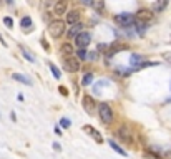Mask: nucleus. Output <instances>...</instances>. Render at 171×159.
<instances>
[{
	"mask_svg": "<svg viewBox=\"0 0 171 159\" xmlns=\"http://www.w3.org/2000/svg\"><path fill=\"white\" fill-rule=\"evenodd\" d=\"M98 114H100V119L103 124H111L113 123V109L108 103H101L98 104Z\"/></svg>",
	"mask_w": 171,
	"mask_h": 159,
	"instance_id": "f257e3e1",
	"label": "nucleus"
},
{
	"mask_svg": "<svg viewBox=\"0 0 171 159\" xmlns=\"http://www.w3.org/2000/svg\"><path fill=\"white\" fill-rule=\"evenodd\" d=\"M60 126H62V128H70V126H72V121H70L68 118H62V119H60Z\"/></svg>",
	"mask_w": 171,
	"mask_h": 159,
	"instance_id": "393cba45",
	"label": "nucleus"
},
{
	"mask_svg": "<svg viewBox=\"0 0 171 159\" xmlns=\"http://www.w3.org/2000/svg\"><path fill=\"white\" fill-rule=\"evenodd\" d=\"M20 25L25 28V30H28V27L32 28V18L30 17H23L22 20H20Z\"/></svg>",
	"mask_w": 171,
	"mask_h": 159,
	"instance_id": "4be33fe9",
	"label": "nucleus"
},
{
	"mask_svg": "<svg viewBox=\"0 0 171 159\" xmlns=\"http://www.w3.org/2000/svg\"><path fill=\"white\" fill-rule=\"evenodd\" d=\"M115 22L123 28H130L136 23V17L131 13H118V15H115Z\"/></svg>",
	"mask_w": 171,
	"mask_h": 159,
	"instance_id": "20e7f679",
	"label": "nucleus"
},
{
	"mask_svg": "<svg viewBox=\"0 0 171 159\" xmlns=\"http://www.w3.org/2000/svg\"><path fill=\"white\" fill-rule=\"evenodd\" d=\"M22 53H23V56H25V58H27L28 61H32V63H33V61H35V56H33L30 51H27L25 48H22Z\"/></svg>",
	"mask_w": 171,
	"mask_h": 159,
	"instance_id": "b1692460",
	"label": "nucleus"
},
{
	"mask_svg": "<svg viewBox=\"0 0 171 159\" xmlns=\"http://www.w3.org/2000/svg\"><path fill=\"white\" fill-rule=\"evenodd\" d=\"M130 63L136 68L138 65H141V56H140V55H136V53H133V55H131V58H130Z\"/></svg>",
	"mask_w": 171,
	"mask_h": 159,
	"instance_id": "412c9836",
	"label": "nucleus"
},
{
	"mask_svg": "<svg viewBox=\"0 0 171 159\" xmlns=\"http://www.w3.org/2000/svg\"><path fill=\"white\" fill-rule=\"evenodd\" d=\"M83 131H85V133H88L90 136L93 138V139H95V141L98 143V144H101V143H103V136H101L98 129H95L93 126H91V124H85V126H83Z\"/></svg>",
	"mask_w": 171,
	"mask_h": 159,
	"instance_id": "9d476101",
	"label": "nucleus"
},
{
	"mask_svg": "<svg viewBox=\"0 0 171 159\" xmlns=\"http://www.w3.org/2000/svg\"><path fill=\"white\" fill-rule=\"evenodd\" d=\"M81 106H83V109H85L88 114H93L96 111V101L93 99V96H90V95H83Z\"/></svg>",
	"mask_w": 171,
	"mask_h": 159,
	"instance_id": "423d86ee",
	"label": "nucleus"
},
{
	"mask_svg": "<svg viewBox=\"0 0 171 159\" xmlns=\"http://www.w3.org/2000/svg\"><path fill=\"white\" fill-rule=\"evenodd\" d=\"M60 91H62V95H63V96H68V90L65 88V86H60Z\"/></svg>",
	"mask_w": 171,
	"mask_h": 159,
	"instance_id": "c85d7f7f",
	"label": "nucleus"
},
{
	"mask_svg": "<svg viewBox=\"0 0 171 159\" xmlns=\"http://www.w3.org/2000/svg\"><path fill=\"white\" fill-rule=\"evenodd\" d=\"M153 12L148 10V8H141V10L136 12V20H141V22H145V23H148L153 20Z\"/></svg>",
	"mask_w": 171,
	"mask_h": 159,
	"instance_id": "9b49d317",
	"label": "nucleus"
},
{
	"mask_svg": "<svg viewBox=\"0 0 171 159\" xmlns=\"http://www.w3.org/2000/svg\"><path fill=\"white\" fill-rule=\"evenodd\" d=\"M166 5H168V0H158V2L153 5V10L155 12H161V10H164Z\"/></svg>",
	"mask_w": 171,
	"mask_h": 159,
	"instance_id": "a211bd4d",
	"label": "nucleus"
},
{
	"mask_svg": "<svg viewBox=\"0 0 171 159\" xmlns=\"http://www.w3.org/2000/svg\"><path fill=\"white\" fill-rule=\"evenodd\" d=\"M10 118H12V121H17V119H15V113H13V111L10 113Z\"/></svg>",
	"mask_w": 171,
	"mask_h": 159,
	"instance_id": "f704fd0d",
	"label": "nucleus"
},
{
	"mask_svg": "<svg viewBox=\"0 0 171 159\" xmlns=\"http://www.w3.org/2000/svg\"><path fill=\"white\" fill-rule=\"evenodd\" d=\"M63 70L68 73H76L80 70V58L73 56H63Z\"/></svg>",
	"mask_w": 171,
	"mask_h": 159,
	"instance_id": "7ed1b4c3",
	"label": "nucleus"
},
{
	"mask_svg": "<svg viewBox=\"0 0 171 159\" xmlns=\"http://www.w3.org/2000/svg\"><path fill=\"white\" fill-rule=\"evenodd\" d=\"M12 78L15 80V81H18V83H22V85H27V86H30V85H32V81L28 80L25 75H22V73H13V75H12Z\"/></svg>",
	"mask_w": 171,
	"mask_h": 159,
	"instance_id": "dca6fc26",
	"label": "nucleus"
},
{
	"mask_svg": "<svg viewBox=\"0 0 171 159\" xmlns=\"http://www.w3.org/2000/svg\"><path fill=\"white\" fill-rule=\"evenodd\" d=\"M108 144H110V148L113 149V151H116V152H118V154H121V156H125V157L128 156V152H126V151H125V149H123V148L120 146L118 143H115L113 139H110V141H108Z\"/></svg>",
	"mask_w": 171,
	"mask_h": 159,
	"instance_id": "2eb2a0df",
	"label": "nucleus"
},
{
	"mask_svg": "<svg viewBox=\"0 0 171 159\" xmlns=\"http://www.w3.org/2000/svg\"><path fill=\"white\" fill-rule=\"evenodd\" d=\"M0 119H2V114H0Z\"/></svg>",
	"mask_w": 171,
	"mask_h": 159,
	"instance_id": "c9c22d12",
	"label": "nucleus"
},
{
	"mask_svg": "<svg viewBox=\"0 0 171 159\" xmlns=\"http://www.w3.org/2000/svg\"><path fill=\"white\" fill-rule=\"evenodd\" d=\"M3 23H5L8 28H12V27H13V20H12L10 17H3Z\"/></svg>",
	"mask_w": 171,
	"mask_h": 159,
	"instance_id": "a878e982",
	"label": "nucleus"
},
{
	"mask_svg": "<svg viewBox=\"0 0 171 159\" xmlns=\"http://www.w3.org/2000/svg\"><path fill=\"white\" fill-rule=\"evenodd\" d=\"M60 53L63 56H73V53H75V50H73V45L70 42L63 43V45L60 46Z\"/></svg>",
	"mask_w": 171,
	"mask_h": 159,
	"instance_id": "4468645a",
	"label": "nucleus"
},
{
	"mask_svg": "<svg viewBox=\"0 0 171 159\" xmlns=\"http://www.w3.org/2000/svg\"><path fill=\"white\" fill-rule=\"evenodd\" d=\"M80 2L83 3V5H91V3H93L91 0H80Z\"/></svg>",
	"mask_w": 171,
	"mask_h": 159,
	"instance_id": "2f4dec72",
	"label": "nucleus"
},
{
	"mask_svg": "<svg viewBox=\"0 0 171 159\" xmlns=\"http://www.w3.org/2000/svg\"><path fill=\"white\" fill-rule=\"evenodd\" d=\"M55 133L58 134V136H60V134H63V133H62V129H60V126H55Z\"/></svg>",
	"mask_w": 171,
	"mask_h": 159,
	"instance_id": "473e14b6",
	"label": "nucleus"
},
{
	"mask_svg": "<svg viewBox=\"0 0 171 159\" xmlns=\"http://www.w3.org/2000/svg\"><path fill=\"white\" fill-rule=\"evenodd\" d=\"M163 60L168 61V63H171V51H164L163 53Z\"/></svg>",
	"mask_w": 171,
	"mask_h": 159,
	"instance_id": "bb28decb",
	"label": "nucleus"
},
{
	"mask_svg": "<svg viewBox=\"0 0 171 159\" xmlns=\"http://www.w3.org/2000/svg\"><path fill=\"white\" fill-rule=\"evenodd\" d=\"M80 22V12L78 10H72L67 13V23L68 25H73V23H78Z\"/></svg>",
	"mask_w": 171,
	"mask_h": 159,
	"instance_id": "ddd939ff",
	"label": "nucleus"
},
{
	"mask_svg": "<svg viewBox=\"0 0 171 159\" xmlns=\"http://www.w3.org/2000/svg\"><path fill=\"white\" fill-rule=\"evenodd\" d=\"M133 134H135V133H131L130 129H128V128H125V126H121L118 131H116V136L120 138V141H121V143H125V144H130V146H133V144H135Z\"/></svg>",
	"mask_w": 171,
	"mask_h": 159,
	"instance_id": "39448f33",
	"label": "nucleus"
},
{
	"mask_svg": "<svg viewBox=\"0 0 171 159\" xmlns=\"http://www.w3.org/2000/svg\"><path fill=\"white\" fill-rule=\"evenodd\" d=\"M40 43H42V46L45 48V50H50V46H48V43H47V40H45V38H42V40H40Z\"/></svg>",
	"mask_w": 171,
	"mask_h": 159,
	"instance_id": "cd10ccee",
	"label": "nucleus"
},
{
	"mask_svg": "<svg viewBox=\"0 0 171 159\" xmlns=\"http://www.w3.org/2000/svg\"><path fill=\"white\" fill-rule=\"evenodd\" d=\"M76 53H78V58H80V60H86V58H88V51H86V48H80Z\"/></svg>",
	"mask_w": 171,
	"mask_h": 159,
	"instance_id": "5701e85b",
	"label": "nucleus"
},
{
	"mask_svg": "<svg viewBox=\"0 0 171 159\" xmlns=\"http://www.w3.org/2000/svg\"><path fill=\"white\" fill-rule=\"evenodd\" d=\"M48 68H50V71H52V75H53V76H55V78H57V80H60V78H62V73H60V70H58V68H57V66H55V65H53V63H48Z\"/></svg>",
	"mask_w": 171,
	"mask_h": 159,
	"instance_id": "aec40b11",
	"label": "nucleus"
},
{
	"mask_svg": "<svg viewBox=\"0 0 171 159\" xmlns=\"http://www.w3.org/2000/svg\"><path fill=\"white\" fill-rule=\"evenodd\" d=\"M126 48H128V45H126V43L115 42L111 46H108V50H106V56H108V58H111V56H115L118 51H121V50H126Z\"/></svg>",
	"mask_w": 171,
	"mask_h": 159,
	"instance_id": "6e6552de",
	"label": "nucleus"
},
{
	"mask_svg": "<svg viewBox=\"0 0 171 159\" xmlns=\"http://www.w3.org/2000/svg\"><path fill=\"white\" fill-rule=\"evenodd\" d=\"M91 5H93V8H95L98 13H103V12H105V0H95Z\"/></svg>",
	"mask_w": 171,
	"mask_h": 159,
	"instance_id": "f3484780",
	"label": "nucleus"
},
{
	"mask_svg": "<svg viewBox=\"0 0 171 159\" xmlns=\"http://www.w3.org/2000/svg\"><path fill=\"white\" fill-rule=\"evenodd\" d=\"M65 25H67V22L58 20V18L50 22V25H48V33H50V37L52 38H60L63 33H65Z\"/></svg>",
	"mask_w": 171,
	"mask_h": 159,
	"instance_id": "f03ea898",
	"label": "nucleus"
},
{
	"mask_svg": "<svg viewBox=\"0 0 171 159\" xmlns=\"http://www.w3.org/2000/svg\"><path fill=\"white\" fill-rule=\"evenodd\" d=\"M90 58H91V60H96V58H98V53H96V51H91Z\"/></svg>",
	"mask_w": 171,
	"mask_h": 159,
	"instance_id": "c756f323",
	"label": "nucleus"
},
{
	"mask_svg": "<svg viewBox=\"0 0 171 159\" xmlns=\"http://www.w3.org/2000/svg\"><path fill=\"white\" fill-rule=\"evenodd\" d=\"M91 81H93V73H85L81 78V86H88L91 85Z\"/></svg>",
	"mask_w": 171,
	"mask_h": 159,
	"instance_id": "6ab92c4d",
	"label": "nucleus"
},
{
	"mask_svg": "<svg viewBox=\"0 0 171 159\" xmlns=\"http://www.w3.org/2000/svg\"><path fill=\"white\" fill-rule=\"evenodd\" d=\"M91 43V35H90V32H81L80 35H76L75 38V45L78 48H86Z\"/></svg>",
	"mask_w": 171,
	"mask_h": 159,
	"instance_id": "0eeeda50",
	"label": "nucleus"
},
{
	"mask_svg": "<svg viewBox=\"0 0 171 159\" xmlns=\"http://www.w3.org/2000/svg\"><path fill=\"white\" fill-rule=\"evenodd\" d=\"M83 23L78 22V23H73V25H70V30H68V40L70 38H76V35H80V33L83 32Z\"/></svg>",
	"mask_w": 171,
	"mask_h": 159,
	"instance_id": "f8f14e48",
	"label": "nucleus"
},
{
	"mask_svg": "<svg viewBox=\"0 0 171 159\" xmlns=\"http://www.w3.org/2000/svg\"><path fill=\"white\" fill-rule=\"evenodd\" d=\"M53 149H55V151H60V149H62V146H60L58 143H53Z\"/></svg>",
	"mask_w": 171,
	"mask_h": 159,
	"instance_id": "7c9ffc66",
	"label": "nucleus"
},
{
	"mask_svg": "<svg viewBox=\"0 0 171 159\" xmlns=\"http://www.w3.org/2000/svg\"><path fill=\"white\" fill-rule=\"evenodd\" d=\"M164 159H171V149L168 152H164Z\"/></svg>",
	"mask_w": 171,
	"mask_h": 159,
	"instance_id": "72a5a7b5",
	"label": "nucleus"
},
{
	"mask_svg": "<svg viewBox=\"0 0 171 159\" xmlns=\"http://www.w3.org/2000/svg\"><path fill=\"white\" fill-rule=\"evenodd\" d=\"M67 7H68V0H57L55 7H53V15L62 17L67 13Z\"/></svg>",
	"mask_w": 171,
	"mask_h": 159,
	"instance_id": "1a4fd4ad",
	"label": "nucleus"
}]
</instances>
